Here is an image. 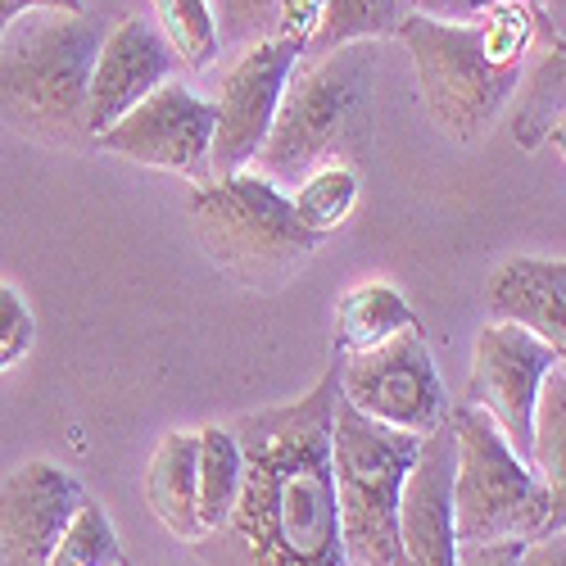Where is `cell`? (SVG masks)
Returning <instances> with one entry per match:
<instances>
[{"label":"cell","instance_id":"obj_1","mask_svg":"<svg viewBox=\"0 0 566 566\" xmlns=\"http://www.w3.org/2000/svg\"><path fill=\"white\" fill-rule=\"evenodd\" d=\"M336 399L340 349L308 395L227 421L245 471L227 522L191 544L205 566H349L332 476Z\"/></svg>","mask_w":566,"mask_h":566},{"label":"cell","instance_id":"obj_2","mask_svg":"<svg viewBox=\"0 0 566 566\" xmlns=\"http://www.w3.org/2000/svg\"><path fill=\"white\" fill-rule=\"evenodd\" d=\"M395 36L412 55L417 96L431 123L458 146H476L499 123L535 45V28L522 6H494L458 23L403 14Z\"/></svg>","mask_w":566,"mask_h":566},{"label":"cell","instance_id":"obj_3","mask_svg":"<svg viewBox=\"0 0 566 566\" xmlns=\"http://www.w3.org/2000/svg\"><path fill=\"white\" fill-rule=\"evenodd\" d=\"M376 127V41H354L326 55H300L286 91H281L268 140L254 155V172L276 191L295 186L326 168L354 164L371 146Z\"/></svg>","mask_w":566,"mask_h":566},{"label":"cell","instance_id":"obj_4","mask_svg":"<svg viewBox=\"0 0 566 566\" xmlns=\"http://www.w3.org/2000/svg\"><path fill=\"white\" fill-rule=\"evenodd\" d=\"M105 23L77 10H32L0 36V123L36 146L96 150L86 127V86Z\"/></svg>","mask_w":566,"mask_h":566},{"label":"cell","instance_id":"obj_5","mask_svg":"<svg viewBox=\"0 0 566 566\" xmlns=\"http://www.w3.org/2000/svg\"><path fill=\"white\" fill-rule=\"evenodd\" d=\"M186 213H191V231L209 263L227 272L235 286L259 295L286 286L322 250V235L295 218L291 196L276 191L254 168L196 181Z\"/></svg>","mask_w":566,"mask_h":566},{"label":"cell","instance_id":"obj_6","mask_svg":"<svg viewBox=\"0 0 566 566\" xmlns=\"http://www.w3.org/2000/svg\"><path fill=\"white\" fill-rule=\"evenodd\" d=\"M453 531L458 544L494 539H544L566 522V499L535 476V467L516 453L490 412L453 403Z\"/></svg>","mask_w":566,"mask_h":566},{"label":"cell","instance_id":"obj_7","mask_svg":"<svg viewBox=\"0 0 566 566\" xmlns=\"http://www.w3.org/2000/svg\"><path fill=\"white\" fill-rule=\"evenodd\" d=\"M421 436L390 431L345 399L332 412V476L340 507V539L349 562L408 566L399 548V494L417 462Z\"/></svg>","mask_w":566,"mask_h":566},{"label":"cell","instance_id":"obj_8","mask_svg":"<svg viewBox=\"0 0 566 566\" xmlns=\"http://www.w3.org/2000/svg\"><path fill=\"white\" fill-rule=\"evenodd\" d=\"M340 399L390 431L431 436L449 417V395L436 371L421 322L363 354H340Z\"/></svg>","mask_w":566,"mask_h":566},{"label":"cell","instance_id":"obj_9","mask_svg":"<svg viewBox=\"0 0 566 566\" xmlns=\"http://www.w3.org/2000/svg\"><path fill=\"white\" fill-rule=\"evenodd\" d=\"M209 140H213V101L168 77L118 123H109L91 146L123 155L140 168L177 172L186 181H209Z\"/></svg>","mask_w":566,"mask_h":566},{"label":"cell","instance_id":"obj_10","mask_svg":"<svg viewBox=\"0 0 566 566\" xmlns=\"http://www.w3.org/2000/svg\"><path fill=\"white\" fill-rule=\"evenodd\" d=\"M304 51L295 41L263 36L245 45L241 60L218 86L213 101V140H209V177H231L254 164L259 146L268 140V127L276 118L281 91Z\"/></svg>","mask_w":566,"mask_h":566},{"label":"cell","instance_id":"obj_11","mask_svg":"<svg viewBox=\"0 0 566 566\" xmlns=\"http://www.w3.org/2000/svg\"><path fill=\"white\" fill-rule=\"evenodd\" d=\"M557 363H562V354L553 345H544L539 336L522 332V326H512V322L481 326L476 345H471V381H467L462 403L490 412V421L503 431V440L526 462H531L535 395Z\"/></svg>","mask_w":566,"mask_h":566},{"label":"cell","instance_id":"obj_12","mask_svg":"<svg viewBox=\"0 0 566 566\" xmlns=\"http://www.w3.org/2000/svg\"><path fill=\"white\" fill-rule=\"evenodd\" d=\"M86 490L60 462H23L0 481V562L45 566Z\"/></svg>","mask_w":566,"mask_h":566},{"label":"cell","instance_id":"obj_13","mask_svg":"<svg viewBox=\"0 0 566 566\" xmlns=\"http://www.w3.org/2000/svg\"><path fill=\"white\" fill-rule=\"evenodd\" d=\"M177 73V55L168 51V41L159 36L155 23L140 14L118 19L105 28L96 64H91V86H86V127L96 140L109 123H118L132 105H140L155 86H164Z\"/></svg>","mask_w":566,"mask_h":566},{"label":"cell","instance_id":"obj_14","mask_svg":"<svg viewBox=\"0 0 566 566\" xmlns=\"http://www.w3.org/2000/svg\"><path fill=\"white\" fill-rule=\"evenodd\" d=\"M399 548L408 566H453V427L449 417L421 436L417 462L399 494Z\"/></svg>","mask_w":566,"mask_h":566},{"label":"cell","instance_id":"obj_15","mask_svg":"<svg viewBox=\"0 0 566 566\" xmlns=\"http://www.w3.org/2000/svg\"><path fill=\"white\" fill-rule=\"evenodd\" d=\"M490 322H512L566 354V263L562 254H507L485 281Z\"/></svg>","mask_w":566,"mask_h":566},{"label":"cell","instance_id":"obj_16","mask_svg":"<svg viewBox=\"0 0 566 566\" xmlns=\"http://www.w3.org/2000/svg\"><path fill=\"white\" fill-rule=\"evenodd\" d=\"M146 503L159 516V526L181 544L200 539V512H196V436L172 431L159 440L146 467Z\"/></svg>","mask_w":566,"mask_h":566},{"label":"cell","instance_id":"obj_17","mask_svg":"<svg viewBox=\"0 0 566 566\" xmlns=\"http://www.w3.org/2000/svg\"><path fill=\"white\" fill-rule=\"evenodd\" d=\"M562 86H566V45H548L539 64L516 82L512 109V140L522 150H544L562 140Z\"/></svg>","mask_w":566,"mask_h":566},{"label":"cell","instance_id":"obj_18","mask_svg":"<svg viewBox=\"0 0 566 566\" xmlns=\"http://www.w3.org/2000/svg\"><path fill=\"white\" fill-rule=\"evenodd\" d=\"M408 326H417V313L408 308V300L390 281H363L336 308V349L363 354V349H376L381 340L408 332Z\"/></svg>","mask_w":566,"mask_h":566},{"label":"cell","instance_id":"obj_19","mask_svg":"<svg viewBox=\"0 0 566 566\" xmlns=\"http://www.w3.org/2000/svg\"><path fill=\"white\" fill-rule=\"evenodd\" d=\"M241 444H235L231 427H205L196 431V512H200V535L222 526L227 512L241 494Z\"/></svg>","mask_w":566,"mask_h":566},{"label":"cell","instance_id":"obj_20","mask_svg":"<svg viewBox=\"0 0 566 566\" xmlns=\"http://www.w3.org/2000/svg\"><path fill=\"white\" fill-rule=\"evenodd\" d=\"M531 467L535 476L553 490V499H566V367L557 363L535 395L531 412Z\"/></svg>","mask_w":566,"mask_h":566},{"label":"cell","instance_id":"obj_21","mask_svg":"<svg viewBox=\"0 0 566 566\" xmlns=\"http://www.w3.org/2000/svg\"><path fill=\"white\" fill-rule=\"evenodd\" d=\"M358 196H363V181H358V168L354 164H326L317 172H308L295 191H291V209L295 218L313 231V235H332L336 227H345L358 209Z\"/></svg>","mask_w":566,"mask_h":566},{"label":"cell","instance_id":"obj_22","mask_svg":"<svg viewBox=\"0 0 566 566\" xmlns=\"http://www.w3.org/2000/svg\"><path fill=\"white\" fill-rule=\"evenodd\" d=\"M399 19H403V10L395 0H322V14H317V28L308 36L304 55H326V51H340V45H354V41L395 36Z\"/></svg>","mask_w":566,"mask_h":566},{"label":"cell","instance_id":"obj_23","mask_svg":"<svg viewBox=\"0 0 566 566\" xmlns=\"http://www.w3.org/2000/svg\"><path fill=\"white\" fill-rule=\"evenodd\" d=\"M155 10V28L168 41V51L177 55V69H196L205 73L218 55H222V41H218V23L209 0H150Z\"/></svg>","mask_w":566,"mask_h":566},{"label":"cell","instance_id":"obj_24","mask_svg":"<svg viewBox=\"0 0 566 566\" xmlns=\"http://www.w3.org/2000/svg\"><path fill=\"white\" fill-rule=\"evenodd\" d=\"M45 566H127V553H123V539L109 522V512L91 494L77 503L69 531L60 535Z\"/></svg>","mask_w":566,"mask_h":566},{"label":"cell","instance_id":"obj_25","mask_svg":"<svg viewBox=\"0 0 566 566\" xmlns=\"http://www.w3.org/2000/svg\"><path fill=\"white\" fill-rule=\"evenodd\" d=\"M276 6H281V0H209L213 23H218V41L235 45V51H245V45L272 36Z\"/></svg>","mask_w":566,"mask_h":566},{"label":"cell","instance_id":"obj_26","mask_svg":"<svg viewBox=\"0 0 566 566\" xmlns=\"http://www.w3.org/2000/svg\"><path fill=\"white\" fill-rule=\"evenodd\" d=\"M32 340H36V317H32L23 291L10 286V281H0V376L14 371L32 354Z\"/></svg>","mask_w":566,"mask_h":566},{"label":"cell","instance_id":"obj_27","mask_svg":"<svg viewBox=\"0 0 566 566\" xmlns=\"http://www.w3.org/2000/svg\"><path fill=\"white\" fill-rule=\"evenodd\" d=\"M317 14H322V0H281V6H276V23H272V36L295 41L300 51H308V36H313V28H317Z\"/></svg>","mask_w":566,"mask_h":566},{"label":"cell","instance_id":"obj_28","mask_svg":"<svg viewBox=\"0 0 566 566\" xmlns=\"http://www.w3.org/2000/svg\"><path fill=\"white\" fill-rule=\"evenodd\" d=\"M526 539H494V544H458L453 566H516Z\"/></svg>","mask_w":566,"mask_h":566},{"label":"cell","instance_id":"obj_29","mask_svg":"<svg viewBox=\"0 0 566 566\" xmlns=\"http://www.w3.org/2000/svg\"><path fill=\"white\" fill-rule=\"evenodd\" d=\"M32 10H64V14H77L86 10V0H0V36H6V28Z\"/></svg>","mask_w":566,"mask_h":566},{"label":"cell","instance_id":"obj_30","mask_svg":"<svg viewBox=\"0 0 566 566\" xmlns=\"http://www.w3.org/2000/svg\"><path fill=\"white\" fill-rule=\"evenodd\" d=\"M395 6L403 14H427V19H449V23L476 14L471 10V0H395Z\"/></svg>","mask_w":566,"mask_h":566},{"label":"cell","instance_id":"obj_31","mask_svg":"<svg viewBox=\"0 0 566 566\" xmlns=\"http://www.w3.org/2000/svg\"><path fill=\"white\" fill-rule=\"evenodd\" d=\"M516 566H566V539H562V531L557 535H544V539H526L522 562H516Z\"/></svg>","mask_w":566,"mask_h":566},{"label":"cell","instance_id":"obj_32","mask_svg":"<svg viewBox=\"0 0 566 566\" xmlns=\"http://www.w3.org/2000/svg\"><path fill=\"white\" fill-rule=\"evenodd\" d=\"M494 6H526V0H481V10H494Z\"/></svg>","mask_w":566,"mask_h":566},{"label":"cell","instance_id":"obj_33","mask_svg":"<svg viewBox=\"0 0 566 566\" xmlns=\"http://www.w3.org/2000/svg\"><path fill=\"white\" fill-rule=\"evenodd\" d=\"M349 566H363V562H349Z\"/></svg>","mask_w":566,"mask_h":566}]
</instances>
